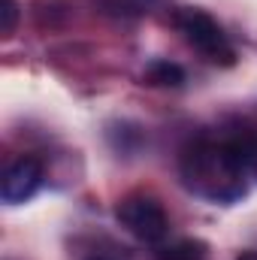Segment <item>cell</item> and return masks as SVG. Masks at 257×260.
Returning <instances> with one entry per match:
<instances>
[{
	"instance_id": "cell-1",
	"label": "cell",
	"mask_w": 257,
	"mask_h": 260,
	"mask_svg": "<svg viewBox=\"0 0 257 260\" xmlns=\"http://www.w3.org/2000/svg\"><path fill=\"white\" fill-rule=\"evenodd\" d=\"M182 179L194 194L215 200V203H230L245 194V173L236 164L230 145H212V142H197L182 157Z\"/></svg>"
},
{
	"instance_id": "cell-2",
	"label": "cell",
	"mask_w": 257,
	"mask_h": 260,
	"mask_svg": "<svg viewBox=\"0 0 257 260\" xmlns=\"http://www.w3.org/2000/svg\"><path fill=\"white\" fill-rule=\"evenodd\" d=\"M176 27L185 34V40L191 43L206 61L221 64V67H230L236 61V52H233L227 34L221 30V24H218L209 12L194 9V6H185V9L176 12Z\"/></svg>"
},
{
	"instance_id": "cell-3",
	"label": "cell",
	"mask_w": 257,
	"mask_h": 260,
	"mask_svg": "<svg viewBox=\"0 0 257 260\" xmlns=\"http://www.w3.org/2000/svg\"><path fill=\"white\" fill-rule=\"evenodd\" d=\"M115 218H118V224L127 230L130 236H136L139 242H151V245L160 242L167 236V230H170L164 206L154 197H145V194L124 197L115 206Z\"/></svg>"
},
{
	"instance_id": "cell-4",
	"label": "cell",
	"mask_w": 257,
	"mask_h": 260,
	"mask_svg": "<svg viewBox=\"0 0 257 260\" xmlns=\"http://www.w3.org/2000/svg\"><path fill=\"white\" fill-rule=\"evenodd\" d=\"M40 185H43V164L37 157L24 154L15 164H9V170L3 173L0 197H3V203L18 206V203H24V200H30V197L37 194Z\"/></svg>"
},
{
	"instance_id": "cell-5",
	"label": "cell",
	"mask_w": 257,
	"mask_h": 260,
	"mask_svg": "<svg viewBox=\"0 0 257 260\" xmlns=\"http://www.w3.org/2000/svg\"><path fill=\"white\" fill-rule=\"evenodd\" d=\"M142 79L148 85H157V88H179L185 82V70L179 64H170V61H154L142 73Z\"/></svg>"
},
{
	"instance_id": "cell-6",
	"label": "cell",
	"mask_w": 257,
	"mask_h": 260,
	"mask_svg": "<svg viewBox=\"0 0 257 260\" xmlns=\"http://www.w3.org/2000/svg\"><path fill=\"white\" fill-rule=\"evenodd\" d=\"M227 145H230V151H233L236 164L242 167V173H245V176H254V179H257V136L242 133V136L230 139Z\"/></svg>"
},
{
	"instance_id": "cell-7",
	"label": "cell",
	"mask_w": 257,
	"mask_h": 260,
	"mask_svg": "<svg viewBox=\"0 0 257 260\" xmlns=\"http://www.w3.org/2000/svg\"><path fill=\"white\" fill-rule=\"evenodd\" d=\"M206 242L200 239H179L167 248H157V260H206Z\"/></svg>"
},
{
	"instance_id": "cell-8",
	"label": "cell",
	"mask_w": 257,
	"mask_h": 260,
	"mask_svg": "<svg viewBox=\"0 0 257 260\" xmlns=\"http://www.w3.org/2000/svg\"><path fill=\"white\" fill-rule=\"evenodd\" d=\"M15 24H18V3L15 0H3V6H0V34L9 37L15 30Z\"/></svg>"
},
{
	"instance_id": "cell-9",
	"label": "cell",
	"mask_w": 257,
	"mask_h": 260,
	"mask_svg": "<svg viewBox=\"0 0 257 260\" xmlns=\"http://www.w3.org/2000/svg\"><path fill=\"white\" fill-rule=\"evenodd\" d=\"M236 260H257V251H245V254H239Z\"/></svg>"
},
{
	"instance_id": "cell-10",
	"label": "cell",
	"mask_w": 257,
	"mask_h": 260,
	"mask_svg": "<svg viewBox=\"0 0 257 260\" xmlns=\"http://www.w3.org/2000/svg\"><path fill=\"white\" fill-rule=\"evenodd\" d=\"M88 260H100V257H88Z\"/></svg>"
}]
</instances>
